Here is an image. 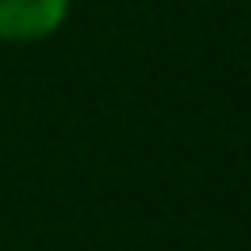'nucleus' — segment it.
<instances>
[{
  "label": "nucleus",
  "instance_id": "1",
  "mask_svg": "<svg viewBox=\"0 0 251 251\" xmlns=\"http://www.w3.org/2000/svg\"><path fill=\"white\" fill-rule=\"evenodd\" d=\"M72 0H0V38L4 42H38L67 21Z\"/></svg>",
  "mask_w": 251,
  "mask_h": 251
}]
</instances>
